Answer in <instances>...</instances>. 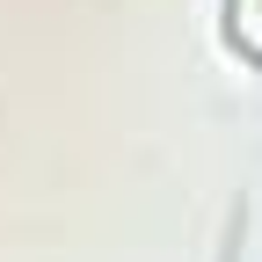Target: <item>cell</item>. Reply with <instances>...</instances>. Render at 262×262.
<instances>
[{"label": "cell", "instance_id": "6da1fadb", "mask_svg": "<svg viewBox=\"0 0 262 262\" xmlns=\"http://www.w3.org/2000/svg\"><path fill=\"white\" fill-rule=\"evenodd\" d=\"M226 44H233V51L248 44V37H241V0H226Z\"/></svg>", "mask_w": 262, "mask_h": 262}]
</instances>
